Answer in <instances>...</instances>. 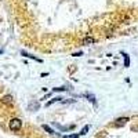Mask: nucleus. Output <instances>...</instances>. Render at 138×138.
Instances as JSON below:
<instances>
[{
	"label": "nucleus",
	"mask_w": 138,
	"mask_h": 138,
	"mask_svg": "<svg viewBox=\"0 0 138 138\" xmlns=\"http://www.w3.org/2000/svg\"><path fill=\"white\" fill-rule=\"evenodd\" d=\"M80 55H83V53L79 51V53H75V54H73V57H80Z\"/></svg>",
	"instance_id": "13"
},
{
	"label": "nucleus",
	"mask_w": 138,
	"mask_h": 138,
	"mask_svg": "<svg viewBox=\"0 0 138 138\" xmlns=\"http://www.w3.org/2000/svg\"><path fill=\"white\" fill-rule=\"evenodd\" d=\"M1 102H3V104H12V97L11 95H4L3 98H1Z\"/></svg>",
	"instance_id": "3"
},
{
	"label": "nucleus",
	"mask_w": 138,
	"mask_h": 138,
	"mask_svg": "<svg viewBox=\"0 0 138 138\" xmlns=\"http://www.w3.org/2000/svg\"><path fill=\"white\" fill-rule=\"evenodd\" d=\"M66 88L65 87H57V88H54V91H65Z\"/></svg>",
	"instance_id": "12"
},
{
	"label": "nucleus",
	"mask_w": 138,
	"mask_h": 138,
	"mask_svg": "<svg viewBox=\"0 0 138 138\" xmlns=\"http://www.w3.org/2000/svg\"><path fill=\"white\" fill-rule=\"evenodd\" d=\"M1 53H3V50H0V54H1Z\"/></svg>",
	"instance_id": "14"
},
{
	"label": "nucleus",
	"mask_w": 138,
	"mask_h": 138,
	"mask_svg": "<svg viewBox=\"0 0 138 138\" xmlns=\"http://www.w3.org/2000/svg\"><path fill=\"white\" fill-rule=\"evenodd\" d=\"M8 127L11 131H19L22 127V120L18 119V117H14V119L10 120V123H8Z\"/></svg>",
	"instance_id": "1"
},
{
	"label": "nucleus",
	"mask_w": 138,
	"mask_h": 138,
	"mask_svg": "<svg viewBox=\"0 0 138 138\" xmlns=\"http://www.w3.org/2000/svg\"><path fill=\"white\" fill-rule=\"evenodd\" d=\"M93 43H94V37H91V36L86 37V39L83 40V44H86V46H88V44H93Z\"/></svg>",
	"instance_id": "5"
},
{
	"label": "nucleus",
	"mask_w": 138,
	"mask_h": 138,
	"mask_svg": "<svg viewBox=\"0 0 138 138\" xmlns=\"http://www.w3.org/2000/svg\"><path fill=\"white\" fill-rule=\"evenodd\" d=\"M88 130H90V126H88V124H87V126H84V127H83V130H81V131L79 133V135H84V134H86V133L88 131Z\"/></svg>",
	"instance_id": "9"
},
{
	"label": "nucleus",
	"mask_w": 138,
	"mask_h": 138,
	"mask_svg": "<svg viewBox=\"0 0 138 138\" xmlns=\"http://www.w3.org/2000/svg\"><path fill=\"white\" fill-rule=\"evenodd\" d=\"M79 134H72V135H65L64 138H77Z\"/></svg>",
	"instance_id": "11"
},
{
	"label": "nucleus",
	"mask_w": 138,
	"mask_h": 138,
	"mask_svg": "<svg viewBox=\"0 0 138 138\" xmlns=\"http://www.w3.org/2000/svg\"><path fill=\"white\" fill-rule=\"evenodd\" d=\"M129 117H119V119H116V123H115V126L116 127H122V126H124V124L129 122Z\"/></svg>",
	"instance_id": "2"
},
{
	"label": "nucleus",
	"mask_w": 138,
	"mask_h": 138,
	"mask_svg": "<svg viewBox=\"0 0 138 138\" xmlns=\"http://www.w3.org/2000/svg\"><path fill=\"white\" fill-rule=\"evenodd\" d=\"M61 99H62V98H60V97H55V98L50 99V101H48L47 104H46V106H50V105H53L54 102H58V101H61Z\"/></svg>",
	"instance_id": "6"
},
{
	"label": "nucleus",
	"mask_w": 138,
	"mask_h": 138,
	"mask_svg": "<svg viewBox=\"0 0 138 138\" xmlns=\"http://www.w3.org/2000/svg\"><path fill=\"white\" fill-rule=\"evenodd\" d=\"M42 127H43V129H44V130H46V131H47V133H48V134H54V130L51 129V127H48V126H47V124H43V126H42Z\"/></svg>",
	"instance_id": "8"
},
{
	"label": "nucleus",
	"mask_w": 138,
	"mask_h": 138,
	"mask_svg": "<svg viewBox=\"0 0 138 138\" xmlns=\"http://www.w3.org/2000/svg\"><path fill=\"white\" fill-rule=\"evenodd\" d=\"M123 57H124V66H130V57H129V54L123 53Z\"/></svg>",
	"instance_id": "7"
},
{
	"label": "nucleus",
	"mask_w": 138,
	"mask_h": 138,
	"mask_svg": "<svg viewBox=\"0 0 138 138\" xmlns=\"http://www.w3.org/2000/svg\"><path fill=\"white\" fill-rule=\"evenodd\" d=\"M84 97H87V98H90V101H93L94 104H95V98H94V95H90V94H86Z\"/></svg>",
	"instance_id": "10"
},
{
	"label": "nucleus",
	"mask_w": 138,
	"mask_h": 138,
	"mask_svg": "<svg viewBox=\"0 0 138 138\" xmlns=\"http://www.w3.org/2000/svg\"><path fill=\"white\" fill-rule=\"evenodd\" d=\"M21 54L24 55V57H28V58H33V60H35V61H37V62H42V60H40V58L35 57V55H30V54H28L26 51H21Z\"/></svg>",
	"instance_id": "4"
}]
</instances>
